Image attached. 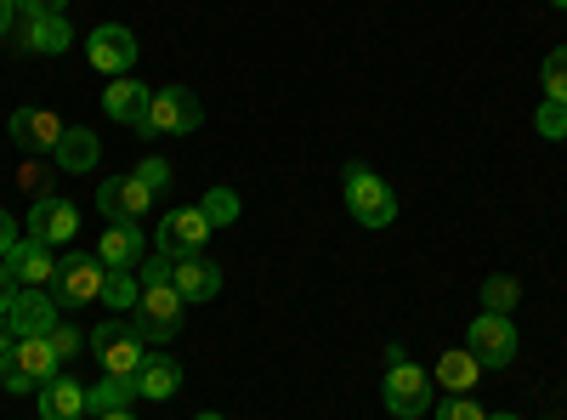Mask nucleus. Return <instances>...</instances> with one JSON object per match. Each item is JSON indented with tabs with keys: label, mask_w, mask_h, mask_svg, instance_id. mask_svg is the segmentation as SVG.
Wrapping results in <instances>:
<instances>
[{
	"label": "nucleus",
	"mask_w": 567,
	"mask_h": 420,
	"mask_svg": "<svg viewBox=\"0 0 567 420\" xmlns=\"http://www.w3.org/2000/svg\"><path fill=\"white\" fill-rule=\"evenodd\" d=\"M381 392H386V409L398 420H420L425 409L437 403L432 398V376H425L403 347H386V381H381Z\"/></svg>",
	"instance_id": "1"
},
{
	"label": "nucleus",
	"mask_w": 567,
	"mask_h": 420,
	"mask_svg": "<svg viewBox=\"0 0 567 420\" xmlns=\"http://www.w3.org/2000/svg\"><path fill=\"white\" fill-rule=\"evenodd\" d=\"M182 290L171 285V278H159V285H142V296H136V324H131V330L142 336V341H148V347H159V341H171L176 330H182Z\"/></svg>",
	"instance_id": "2"
},
{
	"label": "nucleus",
	"mask_w": 567,
	"mask_h": 420,
	"mask_svg": "<svg viewBox=\"0 0 567 420\" xmlns=\"http://www.w3.org/2000/svg\"><path fill=\"white\" fill-rule=\"evenodd\" d=\"M341 194H347V211H352L363 227H392V222H398V194H392L369 165H347Z\"/></svg>",
	"instance_id": "3"
},
{
	"label": "nucleus",
	"mask_w": 567,
	"mask_h": 420,
	"mask_svg": "<svg viewBox=\"0 0 567 420\" xmlns=\"http://www.w3.org/2000/svg\"><path fill=\"white\" fill-rule=\"evenodd\" d=\"M205 120V103L194 98L187 85H165L154 91V103H148V125L142 131H154V136H187V131H199Z\"/></svg>",
	"instance_id": "4"
},
{
	"label": "nucleus",
	"mask_w": 567,
	"mask_h": 420,
	"mask_svg": "<svg viewBox=\"0 0 567 420\" xmlns=\"http://www.w3.org/2000/svg\"><path fill=\"white\" fill-rule=\"evenodd\" d=\"M465 347H471V358H477L483 369H505L516 358V324L499 318V313H477V318H471Z\"/></svg>",
	"instance_id": "5"
},
{
	"label": "nucleus",
	"mask_w": 567,
	"mask_h": 420,
	"mask_svg": "<svg viewBox=\"0 0 567 420\" xmlns=\"http://www.w3.org/2000/svg\"><path fill=\"white\" fill-rule=\"evenodd\" d=\"M91 352H97L103 376H136V363L148 358V341H142L131 324H103V330L91 336Z\"/></svg>",
	"instance_id": "6"
},
{
	"label": "nucleus",
	"mask_w": 567,
	"mask_h": 420,
	"mask_svg": "<svg viewBox=\"0 0 567 420\" xmlns=\"http://www.w3.org/2000/svg\"><path fill=\"white\" fill-rule=\"evenodd\" d=\"M210 222H205V211L199 205H187V211H171L165 222H159V256H171V262H182V256H199L205 250V239H210Z\"/></svg>",
	"instance_id": "7"
},
{
	"label": "nucleus",
	"mask_w": 567,
	"mask_h": 420,
	"mask_svg": "<svg viewBox=\"0 0 567 420\" xmlns=\"http://www.w3.org/2000/svg\"><path fill=\"white\" fill-rule=\"evenodd\" d=\"M103 278H109V267L97 262V250H91V256H69L58 267V307H91V301H103Z\"/></svg>",
	"instance_id": "8"
},
{
	"label": "nucleus",
	"mask_w": 567,
	"mask_h": 420,
	"mask_svg": "<svg viewBox=\"0 0 567 420\" xmlns=\"http://www.w3.org/2000/svg\"><path fill=\"white\" fill-rule=\"evenodd\" d=\"M80 233V211L69 205V199H58V194H45V199H34V211H29V239H40V245H69Z\"/></svg>",
	"instance_id": "9"
},
{
	"label": "nucleus",
	"mask_w": 567,
	"mask_h": 420,
	"mask_svg": "<svg viewBox=\"0 0 567 420\" xmlns=\"http://www.w3.org/2000/svg\"><path fill=\"white\" fill-rule=\"evenodd\" d=\"M85 58H91V69H103V74H125V69L136 63V34H131L125 23H103V29H91Z\"/></svg>",
	"instance_id": "10"
},
{
	"label": "nucleus",
	"mask_w": 567,
	"mask_h": 420,
	"mask_svg": "<svg viewBox=\"0 0 567 420\" xmlns=\"http://www.w3.org/2000/svg\"><path fill=\"white\" fill-rule=\"evenodd\" d=\"M7 131H12V143H18L23 154H58V143H63L69 125H63L58 114H45V109H18Z\"/></svg>",
	"instance_id": "11"
},
{
	"label": "nucleus",
	"mask_w": 567,
	"mask_h": 420,
	"mask_svg": "<svg viewBox=\"0 0 567 420\" xmlns=\"http://www.w3.org/2000/svg\"><path fill=\"white\" fill-rule=\"evenodd\" d=\"M7 324H12L18 341H23V336H52V330H58V301L40 296L34 285H23V290L12 296V307H7Z\"/></svg>",
	"instance_id": "12"
},
{
	"label": "nucleus",
	"mask_w": 567,
	"mask_h": 420,
	"mask_svg": "<svg viewBox=\"0 0 567 420\" xmlns=\"http://www.w3.org/2000/svg\"><path fill=\"white\" fill-rule=\"evenodd\" d=\"M142 256H148V239H142V227H136V222H109V227H103L97 262H103L109 273H131Z\"/></svg>",
	"instance_id": "13"
},
{
	"label": "nucleus",
	"mask_w": 567,
	"mask_h": 420,
	"mask_svg": "<svg viewBox=\"0 0 567 420\" xmlns=\"http://www.w3.org/2000/svg\"><path fill=\"white\" fill-rule=\"evenodd\" d=\"M97 205H103V216H109V222H136L142 211L154 205V194L142 188L136 176H103V188H97Z\"/></svg>",
	"instance_id": "14"
},
{
	"label": "nucleus",
	"mask_w": 567,
	"mask_h": 420,
	"mask_svg": "<svg viewBox=\"0 0 567 420\" xmlns=\"http://www.w3.org/2000/svg\"><path fill=\"white\" fill-rule=\"evenodd\" d=\"M7 267H12V278H18V285H52V278H58V256H52V245H40V239H18L12 250H7Z\"/></svg>",
	"instance_id": "15"
},
{
	"label": "nucleus",
	"mask_w": 567,
	"mask_h": 420,
	"mask_svg": "<svg viewBox=\"0 0 567 420\" xmlns=\"http://www.w3.org/2000/svg\"><path fill=\"white\" fill-rule=\"evenodd\" d=\"M131 387H136V398H154V403H165V398H176V387H182V363H176L171 352H148V358L136 363Z\"/></svg>",
	"instance_id": "16"
},
{
	"label": "nucleus",
	"mask_w": 567,
	"mask_h": 420,
	"mask_svg": "<svg viewBox=\"0 0 567 420\" xmlns=\"http://www.w3.org/2000/svg\"><path fill=\"white\" fill-rule=\"evenodd\" d=\"M171 285L182 290V301H210V296L221 290V267L205 262V256H182V262L171 267Z\"/></svg>",
	"instance_id": "17"
},
{
	"label": "nucleus",
	"mask_w": 567,
	"mask_h": 420,
	"mask_svg": "<svg viewBox=\"0 0 567 420\" xmlns=\"http://www.w3.org/2000/svg\"><path fill=\"white\" fill-rule=\"evenodd\" d=\"M69 40H74V29H69L63 12H34L29 29H23V45H29V52H40V58H63Z\"/></svg>",
	"instance_id": "18"
},
{
	"label": "nucleus",
	"mask_w": 567,
	"mask_h": 420,
	"mask_svg": "<svg viewBox=\"0 0 567 420\" xmlns=\"http://www.w3.org/2000/svg\"><path fill=\"white\" fill-rule=\"evenodd\" d=\"M148 85H142V80H131V74H120L114 85H109V98H103V109L114 114V120H125V125H148Z\"/></svg>",
	"instance_id": "19"
},
{
	"label": "nucleus",
	"mask_w": 567,
	"mask_h": 420,
	"mask_svg": "<svg viewBox=\"0 0 567 420\" xmlns=\"http://www.w3.org/2000/svg\"><path fill=\"white\" fill-rule=\"evenodd\" d=\"M7 363H18L23 376L40 387V381H52V376H58V363H63V358H58L52 336H23V341L12 347V358H7Z\"/></svg>",
	"instance_id": "20"
},
{
	"label": "nucleus",
	"mask_w": 567,
	"mask_h": 420,
	"mask_svg": "<svg viewBox=\"0 0 567 420\" xmlns=\"http://www.w3.org/2000/svg\"><path fill=\"white\" fill-rule=\"evenodd\" d=\"M477 376H483V363L477 358H471V347H449L443 358H437V387L449 392V398H465L471 387H477Z\"/></svg>",
	"instance_id": "21"
},
{
	"label": "nucleus",
	"mask_w": 567,
	"mask_h": 420,
	"mask_svg": "<svg viewBox=\"0 0 567 420\" xmlns=\"http://www.w3.org/2000/svg\"><path fill=\"white\" fill-rule=\"evenodd\" d=\"M40 414H45V420H80V414H85V387L69 381V376L40 381Z\"/></svg>",
	"instance_id": "22"
},
{
	"label": "nucleus",
	"mask_w": 567,
	"mask_h": 420,
	"mask_svg": "<svg viewBox=\"0 0 567 420\" xmlns=\"http://www.w3.org/2000/svg\"><path fill=\"white\" fill-rule=\"evenodd\" d=\"M58 165H63V171H74V176L97 165V131L69 125V131H63V143H58Z\"/></svg>",
	"instance_id": "23"
},
{
	"label": "nucleus",
	"mask_w": 567,
	"mask_h": 420,
	"mask_svg": "<svg viewBox=\"0 0 567 420\" xmlns=\"http://www.w3.org/2000/svg\"><path fill=\"white\" fill-rule=\"evenodd\" d=\"M131 403H136L131 376H103L97 387H85V414H109V409H131Z\"/></svg>",
	"instance_id": "24"
},
{
	"label": "nucleus",
	"mask_w": 567,
	"mask_h": 420,
	"mask_svg": "<svg viewBox=\"0 0 567 420\" xmlns=\"http://www.w3.org/2000/svg\"><path fill=\"white\" fill-rule=\"evenodd\" d=\"M516 301H523V290H516V278L494 273L488 285H483V313H499V318H511V313H516Z\"/></svg>",
	"instance_id": "25"
},
{
	"label": "nucleus",
	"mask_w": 567,
	"mask_h": 420,
	"mask_svg": "<svg viewBox=\"0 0 567 420\" xmlns=\"http://www.w3.org/2000/svg\"><path fill=\"white\" fill-rule=\"evenodd\" d=\"M199 211H205L210 227H233V222H239V194H233V188H210L199 199Z\"/></svg>",
	"instance_id": "26"
},
{
	"label": "nucleus",
	"mask_w": 567,
	"mask_h": 420,
	"mask_svg": "<svg viewBox=\"0 0 567 420\" xmlns=\"http://www.w3.org/2000/svg\"><path fill=\"white\" fill-rule=\"evenodd\" d=\"M545 98L567 103V45H556V52L545 58Z\"/></svg>",
	"instance_id": "27"
},
{
	"label": "nucleus",
	"mask_w": 567,
	"mask_h": 420,
	"mask_svg": "<svg viewBox=\"0 0 567 420\" xmlns=\"http://www.w3.org/2000/svg\"><path fill=\"white\" fill-rule=\"evenodd\" d=\"M136 296H142V285H136L131 273H109L103 278V301L109 307H136Z\"/></svg>",
	"instance_id": "28"
},
{
	"label": "nucleus",
	"mask_w": 567,
	"mask_h": 420,
	"mask_svg": "<svg viewBox=\"0 0 567 420\" xmlns=\"http://www.w3.org/2000/svg\"><path fill=\"white\" fill-rule=\"evenodd\" d=\"M534 125H539V136H556V143H561V136H567V103H539V114H534Z\"/></svg>",
	"instance_id": "29"
},
{
	"label": "nucleus",
	"mask_w": 567,
	"mask_h": 420,
	"mask_svg": "<svg viewBox=\"0 0 567 420\" xmlns=\"http://www.w3.org/2000/svg\"><path fill=\"white\" fill-rule=\"evenodd\" d=\"M131 176H136V182H142V188H148V194H165V188H171V165H165V160H142V165H136Z\"/></svg>",
	"instance_id": "30"
},
{
	"label": "nucleus",
	"mask_w": 567,
	"mask_h": 420,
	"mask_svg": "<svg viewBox=\"0 0 567 420\" xmlns=\"http://www.w3.org/2000/svg\"><path fill=\"white\" fill-rule=\"evenodd\" d=\"M437 420H488V414L471 403V392H465V398H443L437 403Z\"/></svg>",
	"instance_id": "31"
},
{
	"label": "nucleus",
	"mask_w": 567,
	"mask_h": 420,
	"mask_svg": "<svg viewBox=\"0 0 567 420\" xmlns=\"http://www.w3.org/2000/svg\"><path fill=\"white\" fill-rule=\"evenodd\" d=\"M52 347H58V358H74V352H80V330H74V324H58Z\"/></svg>",
	"instance_id": "32"
},
{
	"label": "nucleus",
	"mask_w": 567,
	"mask_h": 420,
	"mask_svg": "<svg viewBox=\"0 0 567 420\" xmlns=\"http://www.w3.org/2000/svg\"><path fill=\"white\" fill-rule=\"evenodd\" d=\"M0 381H7L12 392H29V387H34V381L23 376V369H18V363H0Z\"/></svg>",
	"instance_id": "33"
},
{
	"label": "nucleus",
	"mask_w": 567,
	"mask_h": 420,
	"mask_svg": "<svg viewBox=\"0 0 567 420\" xmlns=\"http://www.w3.org/2000/svg\"><path fill=\"white\" fill-rule=\"evenodd\" d=\"M12 7L34 18V12H63V0H12Z\"/></svg>",
	"instance_id": "34"
},
{
	"label": "nucleus",
	"mask_w": 567,
	"mask_h": 420,
	"mask_svg": "<svg viewBox=\"0 0 567 420\" xmlns=\"http://www.w3.org/2000/svg\"><path fill=\"white\" fill-rule=\"evenodd\" d=\"M12 245H18V233H12V216H7V211H0V256H7Z\"/></svg>",
	"instance_id": "35"
},
{
	"label": "nucleus",
	"mask_w": 567,
	"mask_h": 420,
	"mask_svg": "<svg viewBox=\"0 0 567 420\" xmlns=\"http://www.w3.org/2000/svg\"><path fill=\"white\" fill-rule=\"evenodd\" d=\"M7 358H12V324L0 318V363H7Z\"/></svg>",
	"instance_id": "36"
},
{
	"label": "nucleus",
	"mask_w": 567,
	"mask_h": 420,
	"mask_svg": "<svg viewBox=\"0 0 567 420\" xmlns=\"http://www.w3.org/2000/svg\"><path fill=\"white\" fill-rule=\"evenodd\" d=\"M18 290V278H12V267H7V256H0V296H12Z\"/></svg>",
	"instance_id": "37"
},
{
	"label": "nucleus",
	"mask_w": 567,
	"mask_h": 420,
	"mask_svg": "<svg viewBox=\"0 0 567 420\" xmlns=\"http://www.w3.org/2000/svg\"><path fill=\"white\" fill-rule=\"evenodd\" d=\"M12 12H18V7H12V0H0V34H7V29H12Z\"/></svg>",
	"instance_id": "38"
},
{
	"label": "nucleus",
	"mask_w": 567,
	"mask_h": 420,
	"mask_svg": "<svg viewBox=\"0 0 567 420\" xmlns=\"http://www.w3.org/2000/svg\"><path fill=\"white\" fill-rule=\"evenodd\" d=\"M97 420H136L131 409H109V414H97Z\"/></svg>",
	"instance_id": "39"
},
{
	"label": "nucleus",
	"mask_w": 567,
	"mask_h": 420,
	"mask_svg": "<svg viewBox=\"0 0 567 420\" xmlns=\"http://www.w3.org/2000/svg\"><path fill=\"white\" fill-rule=\"evenodd\" d=\"M194 420H221V414H194Z\"/></svg>",
	"instance_id": "40"
},
{
	"label": "nucleus",
	"mask_w": 567,
	"mask_h": 420,
	"mask_svg": "<svg viewBox=\"0 0 567 420\" xmlns=\"http://www.w3.org/2000/svg\"><path fill=\"white\" fill-rule=\"evenodd\" d=\"M488 420H516V414H488Z\"/></svg>",
	"instance_id": "41"
},
{
	"label": "nucleus",
	"mask_w": 567,
	"mask_h": 420,
	"mask_svg": "<svg viewBox=\"0 0 567 420\" xmlns=\"http://www.w3.org/2000/svg\"><path fill=\"white\" fill-rule=\"evenodd\" d=\"M550 7H567V0H550Z\"/></svg>",
	"instance_id": "42"
}]
</instances>
